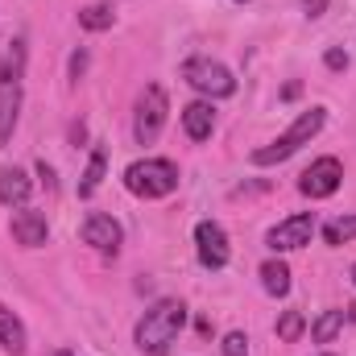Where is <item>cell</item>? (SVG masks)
Masks as SVG:
<instances>
[{
	"label": "cell",
	"instance_id": "1",
	"mask_svg": "<svg viewBox=\"0 0 356 356\" xmlns=\"http://www.w3.org/2000/svg\"><path fill=\"white\" fill-rule=\"evenodd\" d=\"M182 323H186V307H182L178 298H158V302L137 319L133 340H137V348L145 356H166L170 344L178 340V332H182Z\"/></svg>",
	"mask_w": 356,
	"mask_h": 356
},
{
	"label": "cell",
	"instance_id": "2",
	"mask_svg": "<svg viewBox=\"0 0 356 356\" xmlns=\"http://www.w3.org/2000/svg\"><path fill=\"white\" fill-rule=\"evenodd\" d=\"M21 79H25V42H13L0 63V149L13 141L17 120H21V104H25Z\"/></svg>",
	"mask_w": 356,
	"mask_h": 356
},
{
	"label": "cell",
	"instance_id": "3",
	"mask_svg": "<svg viewBox=\"0 0 356 356\" xmlns=\"http://www.w3.org/2000/svg\"><path fill=\"white\" fill-rule=\"evenodd\" d=\"M323 124H327V108H307V112H298V120H294L277 141L253 149V166H277V162L294 158L302 145H311V141L323 133Z\"/></svg>",
	"mask_w": 356,
	"mask_h": 356
},
{
	"label": "cell",
	"instance_id": "4",
	"mask_svg": "<svg viewBox=\"0 0 356 356\" xmlns=\"http://www.w3.org/2000/svg\"><path fill=\"white\" fill-rule=\"evenodd\" d=\"M124 186L137 199H166L178 191V166L170 158H141L124 170Z\"/></svg>",
	"mask_w": 356,
	"mask_h": 356
},
{
	"label": "cell",
	"instance_id": "5",
	"mask_svg": "<svg viewBox=\"0 0 356 356\" xmlns=\"http://www.w3.org/2000/svg\"><path fill=\"white\" fill-rule=\"evenodd\" d=\"M166 116H170V99L162 83H145L137 95V112H133V137L137 145H154L166 129Z\"/></svg>",
	"mask_w": 356,
	"mask_h": 356
},
{
	"label": "cell",
	"instance_id": "6",
	"mask_svg": "<svg viewBox=\"0 0 356 356\" xmlns=\"http://www.w3.org/2000/svg\"><path fill=\"white\" fill-rule=\"evenodd\" d=\"M182 79L199 91V95H207V99H228V95L236 91L232 71H228L220 58H207V54L186 58V63H182Z\"/></svg>",
	"mask_w": 356,
	"mask_h": 356
},
{
	"label": "cell",
	"instance_id": "7",
	"mask_svg": "<svg viewBox=\"0 0 356 356\" xmlns=\"http://www.w3.org/2000/svg\"><path fill=\"white\" fill-rule=\"evenodd\" d=\"M340 182H344V166H340V158H315L302 178H298V191L307 195V199H332L336 191H340Z\"/></svg>",
	"mask_w": 356,
	"mask_h": 356
},
{
	"label": "cell",
	"instance_id": "8",
	"mask_svg": "<svg viewBox=\"0 0 356 356\" xmlns=\"http://www.w3.org/2000/svg\"><path fill=\"white\" fill-rule=\"evenodd\" d=\"M315 216L311 211H298V216H286L282 224H273L266 236V245L273 253H294V249H302V245H311V236H315Z\"/></svg>",
	"mask_w": 356,
	"mask_h": 356
},
{
	"label": "cell",
	"instance_id": "9",
	"mask_svg": "<svg viewBox=\"0 0 356 356\" xmlns=\"http://www.w3.org/2000/svg\"><path fill=\"white\" fill-rule=\"evenodd\" d=\"M195 253H199V266L203 269H224L232 261L228 232H224L216 220H199V224H195Z\"/></svg>",
	"mask_w": 356,
	"mask_h": 356
},
{
	"label": "cell",
	"instance_id": "10",
	"mask_svg": "<svg viewBox=\"0 0 356 356\" xmlns=\"http://www.w3.org/2000/svg\"><path fill=\"white\" fill-rule=\"evenodd\" d=\"M79 236H83V245H91L95 253H116L120 241H124L120 224L108 211H91L88 220H83V228H79Z\"/></svg>",
	"mask_w": 356,
	"mask_h": 356
},
{
	"label": "cell",
	"instance_id": "11",
	"mask_svg": "<svg viewBox=\"0 0 356 356\" xmlns=\"http://www.w3.org/2000/svg\"><path fill=\"white\" fill-rule=\"evenodd\" d=\"M13 241L21 245V249H42L46 245V236H50V224H46V211H33V207H21V211H13Z\"/></svg>",
	"mask_w": 356,
	"mask_h": 356
},
{
	"label": "cell",
	"instance_id": "12",
	"mask_svg": "<svg viewBox=\"0 0 356 356\" xmlns=\"http://www.w3.org/2000/svg\"><path fill=\"white\" fill-rule=\"evenodd\" d=\"M33 195V182L21 166H0V203L4 207H25Z\"/></svg>",
	"mask_w": 356,
	"mask_h": 356
},
{
	"label": "cell",
	"instance_id": "13",
	"mask_svg": "<svg viewBox=\"0 0 356 356\" xmlns=\"http://www.w3.org/2000/svg\"><path fill=\"white\" fill-rule=\"evenodd\" d=\"M182 129H186L191 141H207L211 129H216V108H211L207 99H191V104L182 108Z\"/></svg>",
	"mask_w": 356,
	"mask_h": 356
},
{
	"label": "cell",
	"instance_id": "14",
	"mask_svg": "<svg viewBox=\"0 0 356 356\" xmlns=\"http://www.w3.org/2000/svg\"><path fill=\"white\" fill-rule=\"evenodd\" d=\"M104 170H108V149L104 145H91V158L88 166H83V178H79V199H91L95 191H99V182H104Z\"/></svg>",
	"mask_w": 356,
	"mask_h": 356
},
{
	"label": "cell",
	"instance_id": "15",
	"mask_svg": "<svg viewBox=\"0 0 356 356\" xmlns=\"http://www.w3.org/2000/svg\"><path fill=\"white\" fill-rule=\"evenodd\" d=\"M0 344L8 356H25V323L8 307H0Z\"/></svg>",
	"mask_w": 356,
	"mask_h": 356
},
{
	"label": "cell",
	"instance_id": "16",
	"mask_svg": "<svg viewBox=\"0 0 356 356\" xmlns=\"http://www.w3.org/2000/svg\"><path fill=\"white\" fill-rule=\"evenodd\" d=\"M261 286H266V294H273V298L290 294V266L282 257H269L266 266H261Z\"/></svg>",
	"mask_w": 356,
	"mask_h": 356
},
{
	"label": "cell",
	"instance_id": "17",
	"mask_svg": "<svg viewBox=\"0 0 356 356\" xmlns=\"http://www.w3.org/2000/svg\"><path fill=\"white\" fill-rule=\"evenodd\" d=\"M340 327H344V311L332 307V311H323V315L311 323V340H315V344H332V340L340 336Z\"/></svg>",
	"mask_w": 356,
	"mask_h": 356
},
{
	"label": "cell",
	"instance_id": "18",
	"mask_svg": "<svg viewBox=\"0 0 356 356\" xmlns=\"http://www.w3.org/2000/svg\"><path fill=\"white\" fill-rule=\"evenodd\" d=\"M112 21H116V8H112V4H88V8H79V25H83L88 33L112 29Z\"/></svg>",
	"mask_w": 356,
	"mask_h": 356
},
{
	"label": "cell",
	"instance_id": "19",
	"mask_svg": "<svg viewBox=\"0 0 356 356\" xmlns=\"http://www.w3.org/2000/svg\"><path fill=\"white\" fill-rule=\"evenodd\" d=\"M323 241L327 245H348V241H356V216H336L332 224H323Z\"/></svg>",
	"mask_w": 356,
	"mask_h": 356
},
{
	"label": "cell",
	"instance_id": "20",
	"mask_svg": "<svg viewBox=\"0 0 356 356\" xmlns=\"http://www.w3.org/2000/svg\"><path fill=\"white\" fill-rule=\"evenodd\" d=\"M302 332H307V315H302V311H282V319H277V340H282V344H294Z\"/></svg>",
	"mask_w": 356,
	"mask_h": 356
},
{
	"label": "cell",
	"instance_id": "21",
	"mask_svg": "<svg viewBox=\"0 0 356 356\" xmlns=\"http://www.w3.org/2000/svg\"><path fill=\"white\" fill-rule=\"evenodd\" d=\"M224 356H249V336L245 332H228L224 336Z\"/></svg>",
	"mask_w": 356,
	"mask_h": 356
},
{
	"label": "cell",
	"instance_id": "22",
	"mask_svg": "<svg viewBox=\"0 0 356 356\" xmlns=\"http://www.w3.org/2000/svg\"><path fill=\"white\" fill-rule=\"evenodd\" d=\"M323 67H327V71H348V54H344V50H336V46H332V50H327V54H323Z\"/></svg>",
	"mask_w": 356,
	"mask_h": 356
},
{
	"label": "cell",
	"instance_id": "23",
	"mask_svg": "<svg viewBox=\"0 0 356 356\" xmlns=\"http://www.w3.org/2000/svg\"><path fill=\"white\" fill-rule=\"evenodd\" d=\"M83 71H88V50H75L71 54V79H83Z\"/></svg>",
	"mask_w": 356,
	"mask_h": 356
},
{
	"label": "cell",
	"instance_id": "24",
	"mask_svg": "<svg viewBox=\"0 0 356 356\" xmlns=\"http://www.w3.org/2000/svg\"><path fill=\"white\" fill-rule=\"evenodd\" d=\"M302 13L307 17H323L327 13V0H302Z\"/></svg>",
	"mask_w": 356,
	"mask_h": 356
},
{
	"label": "cell",
	"instance_id": "25",
	"mask_svg": "<svg viewBox=\"0 0 356 356\" xmlns=\"http://www.w3.org/2000/svg\"><path fill=\"white\" fill-rule=\"evenodd\" d=\"M38 175H42V182H46V186H50V191H54V170H50V166H46V162H38Z\"/></svg>",
	"mask_w": 356,
	"mask_h": 356
},
{
	"label": "cell",
	"instance_id": "26",
	"mask_svg": "<svg viewBox=\"0 0 356 356\" xmlns=\"http://www.w3.org/2000/svg\"><path fill=\"white\" fill-rule=\"evenodd\" d=\"M344 319H348V323H356V298L348 302V307H344Z\"/></svg>",
	"mask_w": 356,
	"mask_h": 356
},
{
	"label": "cell",
	"instance_id": "27",
	"mask_svg": "<svg viewBox=\"0 0 356 356\" xmlns=\"http://www.w3.org/2000/svg\"><path fill=\"white\" fill-rule=\"evenodd\" d=\"M50 356H75V353H71V348H54Z\"/></svg>",
	"mask_w": 356,
	"mask_h": 356
},
{
	"label": "cell",
	"instance_id": "28",
	"mask_svg": "<svg viewBox=\"0 0 356 356\" xmlns=\"http://www.w3.org/2000/svg\"><path fill=\"white\" fill-rule=\"evenodd\" d=\"M348 277H353V286H356V266H353V269H348Z\"/></svg>",
	"mask_w": 356,
	"mask_h": 356
},
{
	"label": "cell",
	"instance_id": "29",
	"mask_svg": "<svg viewBox=\"0 0 356 356\" xmlns=\"http://www.w3.org/2000/svg\"><path fill=\"white\" fill-rule=\"evenodd\" d=\"M319 356H336V353H319Z\"/></svg>",
	"mask_w": 356,
	"mask_h": 356
},
{
	"label": "cell",
	"instance_id": "30",
	"mask_svg": "<svg viewBox=\"0 0 356 356\" xmlns=\"http://www.w3.org/2000/svg\"><path fill=\"white\" fill-rule=\"evenodd\" d=\"M236 4H245V0H236Z\"/></svg>",
	"mask_w": 356,
	"mask_h": 356
}]
</instances>
